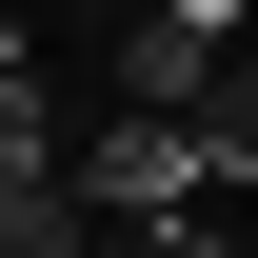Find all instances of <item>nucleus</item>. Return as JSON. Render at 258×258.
<instances>
[{
  "instance_id": "f03ea898",
  "label": "nucleus",
  "mask_w": 258,
  "mask_h": 258,
  "mask_svg": "<svg viewBox=\"0 0 258 258\" xmlns=\"http://www.w3.org/2000/svg\"><path fill=\"white\" fill-rule=\"evenodd\" d=\"M60 179V99H40V40L0 20V199H40Z\"/></svg>"
},
{
  "instance_id": "20e7f679",
  "label": "nucleus",
  "mask_w": 258,
  "mask_h": 258,
  "mask_svg": "<svg viewBox=\"0 0 258 258\" xmlns=\"http://www.w3.org/2000/svg\"><path fill=\"white\" fill-rule=\"evenodd\" d=\"M179 258H258V219H238V199H199V219H179Z\"/></svg>"
},
{
  "instance_id": "f257e3e1",
  "label": "nucleus",
  "mask_w": 258,
  "mask_h": 258,
  "mask_svg": "<svg viewBox=\"0 0 258 258\" xmlns=\"http://www.w3.org/2000/svg\"><path fill=\"white\" fill-rule=\"evenodd\" d=\"M238 40H258V20H238V0H159V20H139V40H119V119H199V80H219V60H238Z\"/></svg>"
},
{
  "instance_id": "7ed1b4c3",
  "label": "nucleus",
  "mask_w": 258,
  "mask_h": 258,
  "mask_svg": "<svg viewBox=\"0 0 258 258\" xmlns=\"http://www.w3.org/2000/svg\"><path fill=\"white\" fill-rule=\"evenodd\" d=\"M80 238H99V219H80L60 179H40V199H0V258H80Z\"/></svg>"
}]
</instances>
